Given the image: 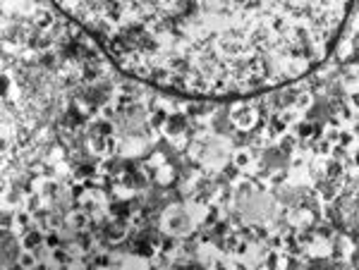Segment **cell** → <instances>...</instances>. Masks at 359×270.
Returning <instances> with one entry per match:
<instances>
[{
    "label": "cell",
    "instance_id": "6da1fadb",
    "mask_svg": "<svg viewBox=\"0 0 359 270\" xmlns=\"http://www.w3.org/2000/svg\"><path fill=\"white\" fill-rule=\"evenodd\" d=\"M120 72L189 98H247L333 53L352 0H53Z\"/></svg>",
    "mask_w": 359,
    "mask_h": 270
},
{
    "label": "cell",
    "instance_id": "7a4b0ae2",
    "mask_svg": "<svg viewBox=\"0 0 359 270\" xmlns=\"http://www.w3.org/2000/svg\"><path fill=\"white\" fill-rule=\"evenodd\" d=\"M230 120L239 129H251L259 122V113H256V108L251 103H237L233 108V113H230Z\"/></svg>",
    "mask_w": 359,
    "mask_h": 270
},
{
    "label": "cell",
    "instance_id": "3957f363",
    "mask_svg": "<svg viewBox=\"0 0 359 270\" xmlns=\"http://www.w3.org/2000/svg\"><path fill=\"white\" fill-rule=\"evenodd\" d=\"M151 172H154V180L158 182L160 187H165V184H170V182L175 180V170H172V167H170V165H168L165 160L160 163L158 170H151Z\"/></svg>",
    "mask_w": 359,
    "mask_h": 270
},
{
    "label": "cell",
    "instance_id": "277c9868",
    "mask_svg": "<svg viewBox=\"0 0 359 270\" xmlns=\"http://www.w3.org/2000/svg\"><path fill=\"white\" fill-rule=\"evenodd\" d=\"M46 239H43V234H41L39 230H27L24 232V239H22V244H24V249H36V246H41Z\"/></svg>",
    "mask_w": 359,
    "mask_h": 270
},
{
    "label": "cell",
    "instance_id": "5b68a950",
    "mask_svg": "<svg viewBox=\"0 0 359 270\" xmlns=\"http://www.w3.org/2000/svg\"><path fill=\"white\" fill-rule=\"evenodd\" d=\"M106 237L110 239V241H120V239H125V225L122 223H113V225H108L106 227Z\"/></svg>",
    "mask_w": 359,
    "mask_h": 270
},
{
    "label": "cell",
    "instance_id": "8992f818",
    "mask_svg": "<svg viewBox=\"0 0 359 270\" xmlns=\"http://www.w3.org/2000/svg\"><path fill=\"white\" fill-rule=\"evenodd\" d=\"M251 163V153L249 151H237L235 153V165L237 167H244V165H249Z\"/></svg>",
    "mask_w": 359,
    "mask_h": 270
},
{
    "label": "cell",
    "instance_id": "52a82bcc",
    "mask_svg": "<svg viewBox=\"0 0 359 270\" xmlns=\"http://www.w3.org/2000/svg\"><path fill=\"white\" fill-rule=\"evenodd\" d=\"M46 244H48V246H58V244H60V237H58V234H53V232H50V234H48V237H46Z\"/></svg>",
    "mask_w": 359,
    "mask_h": 270
},
{
    "label": "cell",
    "instance_id": "ba28073f",
    "mask_svg": "<svg viewBox=\"0 0 359 270\" xmlns=\"http://www.w3.org/2000/svg\"><path fill=\"white\" fill-rule=\"evenodd\" d=\"M350 103H352V108L359 110V91H352V96H350Z\"/></svg>",
    "mask_w": 359,
    "mask_h": 270
}]
</instances>
